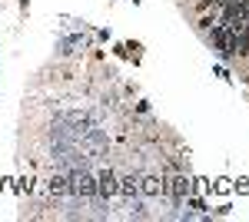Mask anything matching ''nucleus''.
Listing matches in <instances>:
<instances>
[{"mask_svg":"<svg viewBox=\"0 0 249 222\" xmlns=\"http://www.w3.org/2000/svg\"><path fill=\"white\" fill-rule=\"evenodd\" d=\"M190 189H193V183L186 179V176H176V179L170 183V192L176 196V199H183V196H190Z\"/></svg>","mask_w":249,"mask_h":222,"instance_id":"f257e3e1","label":"nucleus"},{"mask_svg":"<svg viewBox=\"0 0 249 222\" xmlns=\"http://www.w3.org/2000/svg\"><path fill=\"white\" fill-rule=\"evenodd\" d=\"M96 189H100L103 196H110V192H116V179L110 176V172H103V176H100V186H96Z\"/></svg>","mask_w":249,"mask_h":222,"instance_id":"f03ea898","label":"nucleus"},{"mask_svg":"<svg viewBox=\"0 0 249 222\" xmlns=\"http://www.w3.org/2000/svg\"><path fill=\"white\" fill-rule=\"evenodd\" d=\"M163 189H166L163 179H143V192H146V196H156V192H163Z\"/></svg>","mask_w":249,"mask_h":222,"instance_id":"7ed1b4c3","label":"nucleus"},{"mask_svg":"<svg viewBox=\"0 0 249 222\" xmlns=\"http://www.w3.org/2000/svg\"><path fill=\"white\" fill-rule=\"evenodd\" d=\"M77 189H80V192H96V186L90 183V179H80V183H77Z\"/></svg>","mask_w":249,"mask_h":222,"instance_id":"20e7f679","label":"nucleus"},{"mask_svg":"<svg viewBox=\"0 0 249 222\" xmlns=\"http://www.w3.org/2000/svg\"><path fill=\"white\" fill-rule=\"evenodd\" d=\"M120 189H123V192H136V183H133V179H123V186H120Z\"/></svg>","mask_w":249,"mask_h":222,"instance_id":"39448f33","label":"nucleus"}]
</instances>
